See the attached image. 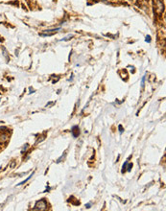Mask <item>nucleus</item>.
I'll return each instance as SVG.
<instances>
[{"label":"nucleus","mask_w":166,"mask_h":211,"mask_svg":"<svg viewBox=\"0 0 166 211\" xmlns=\"http://www.w3.org/2000/svg\"><path fill=\"white\" fill-rule=\"evenodd\" d=\"M127 164H128V161H126L125 164H124V165H123V170H122V172H123V173H124V171H125L126 168H127Z\"/></svg>","instance_id":"obj_5"},{"label":"nucleus","mask_w":166,"mask_h":211,"mask_svg":"<svg viewBox=\"0 0 166 211\" xmlns=\"http://www.w3.org/2000/svg\"><path fill=\"white\" fill-rule=\"evenodd\" d=\"M144 81H145V77H143L142 78V82H141V86H144Z\"/></svg>","instance_id":"obj_7"},{"label":"nucleus","mask_w":166,"mask_h":211,"mask_svg":"<svg viewBox=\"0 0 166 211\" xmlns=\"http://www.w3.org/2000/svg\"><path fill=\"white\" fill-rule=\"evenodd\" d=\"M71 133H72V135L74 137H78L79 134H80V131H79V127L78 126H74L72 128V131H71Z\"/></svg>","instance_id":"obj_2"},{"label":"nucleus","mask_w":166,"mask_h":211,"mask_svg":"<svg viewBox=\"0 0 166 211\" xmlns=\"http://www.w3.org/2000/svg\"><path fill=\"white\" fill-rule=\"evenodd\" d=\"M7 140H8V136L6 135V134H3L2 136H0V142H1V143L6 142Z\"/></svg>","instance_id":"obj_3"},{"label":"nucleus","mask_w":166,"mask_h":211,"mask_svg":"<svg viewBox=\"0 0 166 211\" xmlns=\"http://www.w3.org/2000/svg\"><path fill=\"white\" fill-rule=\"evenodd\" d=\"M127 166H128V167H127L126 169L130 172V171H131V170H132V163H130V164H129V162H128V164H127Z\"/></svg>","instance_id":"obj_4"},{"label":"nucleus","mask_w":166,"mask_h":211,"mask_svg":"<svg viewBox=\"0 0 166 211\" xmlns=\"http://www.w3.org/2000/svg\"><path fill=\"white\" fill-rule=\"evenodd\" d=\"M85 206H87V208H89V207H90V204H87V205H85Z\"/></svg>","instance_id":"obj_9"},{"label":"nucleus","mask_w":166,"mask_h":211,"mask_svg":"<svg viewBox=\"0 0 166 211\" xmlns=\"http://www.w3.org/2000/svg\"><path fill=\"white\" fill-rule=\"evenodd\" d=\"M146 42H151V37H150V36H147V37H146Z\"/></svg>","instance_id":"obj_6"},{"label":"nucleus","mask_w":166,"mask_h":211,"mask_svg":"<svg viewBox=\"0 0 166 211\" xmlns=\"http://www.w3.org/2000/svg\"><path fill=\"white\" fill-rule=\"evenodd\" d=\"M46 207H47V204H46L45 201L41 200V201H38L37 204H36L34 210H45Z\"/></svg>","instance_id":"obj_1"},{"label":"nucleus","mask_w":166,"mask_h":211,"mask_svg":"<svg viewBox=\"0 0 166 211\" xmlns=\"http://www.w3.org/2000/svg\"><path fill=\"white\" fill-rule=\"evenodd\" d=\"M118 129H119V131H120V133H123V128H122V126L119 125V126H118Z\"/></svg>","instance_id":"obj_8"}]
</instances>
